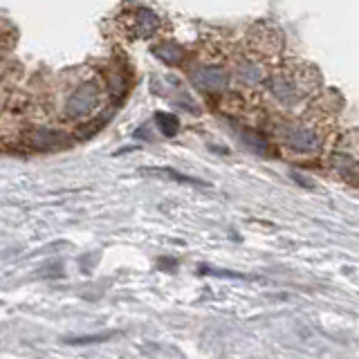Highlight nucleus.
Wrapping results in <instances>:
<instances>
[{"instance_id":"obj_1","label":"nucleus","mask_w":359,"mask_h":359,"mask_svg":"<svg viewBox=\"0 0 359 359\" xmlns=\"http://www.w3.org/2000/svg\"><path fill=\"white\" fill-rule=\"evenodd\" d=\"M334 117L328 108L321 104H312L301 110L299 115H292L285 121H278L274 126V137L280 146L297 157H317L332 140Z\"/></svg>"},{"instance_id":"obj_2","label":"nucleus","mask_w":359,"mask_h":359,"mask_svg":"<svg viewBox=\"0 0 359 359\" xmlns=\"http://www.w3.org/2000/svg\"><path fill=\"white\" fill-rule=\"evenodd\" d=\"M265 90L274 104L287 112V115H299L306 110L319 93V74L308 63H283L274 67L265 79Z\"/></svg>"},{"instance_id":"obj_3","label":"nucleus","mask_w":359,"mask_h":359,"mask_svg":"<svg viewBox=\"0 0 359 359\" xmlns=\"http://www.w3.org/2000/svg\"><path fill=\"white\" fill-rule=\"evenodd\" d=\"M106 88L101 86L99 79H86L79 81L70 93L65 95L61 104V117L67 121H83L95 117V112L104 106Z\"/></svg>"},{"instance_id":"obj_4","label":"nucleus","mask_w":359,"mask_h":359,"mask_svg":"<svg viewBox=\"0 0 359 359\" xmlns=\"http://www.w3.org/2000/svg\"><path fill=\"white\" fill-rule=\"evenodd\" d=\"M189 79L198 90L202 93H209V95H218L224 93L231 83V70L229 65L224 61L218 59H205L196 63L194 67L189 70Z\"/></svg>"},{"instance_id":"obj_5","label":"nucleus","mask_w":359,"mask_h":359,"mask_svg":"<svg viewBox=\"0 0 359 359\" xmlns=\"http://www.w3.org/2000/svg\"><path fill=\"white\" fill-rule=\"evenodd\" d=\"M330 162L344 180L359 182V130L348 133L330 153Z\"/></svg>"},{"instance_id":"obj_6","label":"nucleus","mask_w":359,"mask_h":359,"mask_svg":"<svg viewBox=\"0 0 359 359\" xmlns=\"http://www.w3.org/2000/svg\"><path fill=\"white\" fill-rule=\"evenodd\" d=\"M160 27H162V18L153 9L137 7L130 14H126V29L137 39H151L155 34H160Z\"/></svg>"},{"instance_id":"obj_7","label":"nucleus","mask_w":359,"mask_h":359,"mask_svg":"<svg viewBox=\"0 0 359 359\" xmlns=\"http://www.w3.org/2000/svg\"><path fill=\"white\" fill-rule=\"evenodd\" d=\"M67 133L59 130V128H50V126H39L29 133V144L32 149L36 151H56V149H63L67 144Z\"/></svg>"},{"instance_id":"obj_8","label":"nucleus","mask_w":359,"mask_h":359,"mask_svg":"<svg viewBox=\"0 0 359 359\" xmlns=\"http://www.w3.org/2000/svg\"><path fill=\"white\" fill-rule=\"evenodd\" d=\"M153 54H155L162 63H166V65H182V63L187 61V50H184L180 43L168 41V39L157 41V43L153 45Z\"/></svg>"},{"instance_id":"obj_9","label":"nucleus","mask_w":359,"mask_h":359,"mask_svg":"<svg viewBox=\"0 0 359 359\" xmlns=\"http://www.w3.org/2000/svg\"><path fill=\"white\" fill-rule=\"evenodd\" d=\"M155 121H157V128H160V133L164 135V137H175V133L180 128L175 115H171V112H157Z\"/></svg>"},{"instance_id":"obj_10","label":"nucleus","mask_w":359,"mask_h":359,"mask_svg":"<svg viewBox=\"0 0 359 359\" xmlns=\"http://www.w3.org/2000/svg\"><path fill=\"white\" fill-rule=\"evenodd\" d=\"M0 110H3V99H0Z\"/></svg>"}]
</instances>
